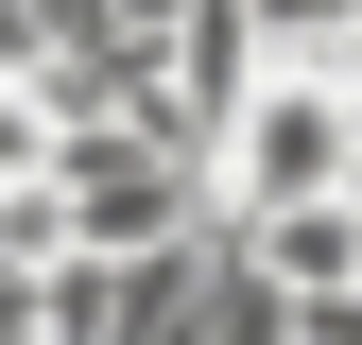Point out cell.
Segmentation results:
<instances>
[{"label":"cell","instance_id":"7a4b0ae2","mask_svg":"<svg viewBox=\"0 0 362 345\" xmlns=\"http://www.w3.org/2000/svg\"><path fill=\"white\" fill-rule=\"evenodd\" d=\"M276 293H362V190H310V207H259V225H224Z\"/></svg>","mask_w":362,"mask_h":345},{"label":"cell","instance_id":"277c9868","mask_svg":"<svg viewBox=\"0 0 362 345\" xmlns=\"http://www.w3.org/2000/svg\"><path fill=\"white\" fill-rule=\"evenodd\" d=\"M293 345H362V293H293Z\"/></svg>","mask_w":362,"mask_h":345},{"label":"cell","instance_id":"3957f363","mask_svg":"<svg viewBox=\"0 0 362 345\" xmlns=\"http://www.w3.org/2000/svg\"><path fill=\"white\" fill-rule=\"evenodd\" d=\"M0 190H52V104L0 86Z\"/></svg>","mask_w":362,"mask_h":345},{"label":"cell","instance_id":"6da1fadb","mask_svg":"<svg viewBox=\"0 0 362 345\" xmlns=\"http://www.w3.org/2000/svg\"><path fill=\"white\" fill-rule=\"evenodd\" d=\"M207 190H224V225L310 207V190H362V86L345 69H259L242 121H224V156H207Z\"/></svg>","mask_w":362,"mask_h":345}]
</instances>
